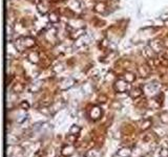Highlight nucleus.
Wrapping results in <instances>:
<instances>
[{
	"label": "nucleus",
	"mask_w": 168,
	"mask_h": 157,
	"mask_svg": "<svg viewBox=\"0 0 168 157\" xmlns=\"http://www.w3.org/2000/svg\"><path fill=\"white\" fill-rule=\"evenodd\" d=\"M18 43H16V48L19 51L24 50L25 48H32L35 45V39L32 37H24L18 39Z\"/></svg>",
	"instance_id": "f257e3e1"
},
{
	"label": "nucleus",
	"mask_w": 168,
	"mask_h": 157,
	"mask_svg": "<svg viewBox=\"0 0 168 157\" xmlns=\"http://www.w3.org/2000/svg\"><path fill=\"white\" fill-rule=\"evenodd\" d=\"M128 86H129L128 82H126V81L123 80V78H119V80L116 81V83H115V89L119 93L125 92V91L128 89Z\"/></svg>",
	"instance_id": "f03ea898"
},
{
	"label": "nucleus",
	"mask_w": 168,
	"mask_h": 157,
	"mask_svg": "<svg viewBox=\"0 0 168 157\" xmlns=\"http://www.w3.org/2000/svg\"><path fill=\"white\" fill-rule=\"evenodd\" d=\"M74 84H75V80L73 78H66L61 81V83L59 85V88L60 90H67V89L71 88L74 86Z\"/></svg>",
	"instance_id": "7ed1b4c3"
},
{
	"label": "nucleus",
	"mask_w": 168,
	"mask_h": 157,
	"mask_svg": "<svg viewBox=\"0 0 168 157\" xmlns=\"http://www.w3.org/2000/svg\"><path fill=\"white\" fill-rule=\"evenodd\" d=\"M101 115H102V110L99 107H94V108H91V113H89V116H91V120H98V118L101 117Z\"/></svg>",
	"instance_id": "20e7f679"
},
{
	"label": "nucleus",
	"mask_w": 168,
	"mask_h": 157,
	"mask_svg": "<svg viewBox=\"0 0 168 157\" xmlns=\"http://www.w3.org/2000/svg\"><path fill=\"white\" fill-rule=\"evenodd\" d=\"M95 11L97 13H100V14H104L105 12H106V10H107V5H106V3L105 2H103V1H100V2H98L97 4L95 5Z\"/></svg>",
	"instance_id": "39448f33"
},
{
	"label": "nucleus",
	"mask_w": 168,
	"mask_h": 157,
	"mask_svg": "<svg viewBox=\"0 0 168 157\" xmlns=\"http://www.w3.org/2000/svg\"><path fill=\"white\" fill-rule=\"evenodd\" d=\"M159 86L156 84H148L146 85V86H144V90L146 93H149V94H152L154 93L156 90H158Z\"/></svg>",
	"instance_id": "423d86ee"
},
{
	"label": "nucleus",
	"mask_w": 168,
	"mask_h": 157,
	"mask_svg": "<svg viewBox=\"0 0 168 157\" xmlns=\"http://www.w3.org/2000/svg\"><path fill=\"white\" fill-rule=\"evenodd\" d=\"M118 155L120 157H129L131 155V150L128 148H122L121 150H119Z\"/></svg>",
	"instance_id": "0eeeda50"
},
{
	"label": "nucleus",
	"mask_w": 168,
	"mask_h": 157,
	"mask_svg": "<svg viewBox=\"0 0 168 157\" xmlns=\"http://www.w3.org/2000/svg\"><path fill=\"white\" fill-rule=\"evenodd\" d=\"M142 92H143V90L141 88H134L131 90V92L129 93V95H130L133 98H138L142 95Z\"/></svg>",
	"instance_id": "6e6552de"
},
{
	"label": "nucleus",
	"mask_w": 168,
	"mask_h": 157,
	"mask_svg": "<svg viewBox=\"0 0 168 157\" xmlns=\"http://www.w3.org/2000/svg\"><path fill=\"white\" fill-rule=\"evenodd\" d=\"M74 153V147L73 146H66L62 149V154L65 156H71Z\"/></svg>",
	"instance_id": "1a4fd4ad"
},
{
	"label": "nucleus",
	"mask_w": 168,
	"mask_h": 157,
	"mask_svg": "<svg viewBox=\"0 0 168 157\" xmlns=\"http://www.w3.org/2000/svg\"><path fill=\"white\" fill-rule=\"evenodd\" d=\"M139 73L141 75V77H147L149 75V68L147 66L139 67Z\"/></svg>",
	"instance_id": "9d476101"
},
{
	"label": "nucleus",
	"mask_w": 168,
	"mask_h": 157,
	"mask_svg": "<svg viewBox=\"0 0 168 157\" xmlns=\"http://www.w3.org/2000/svg\"><path fill=\"white\" fill-rule=\"evenodd\" d=\"M151 126V120H148V118H146V120H143L142 122H141V129H143V130H146V129H148L149 127Z\"/></svg>",
	"instance_id": "9b49d317"
},
{
	"label": "nucleus",
	"mask_w": 168,
	"mask_h": 157,
	"mask_svg": "<svg viewBox=\"0 0 168 157\" xmlns=\"http://www.w3.org/2000/svg\"><path fill=\"white\" fill-rule=\"evenodd\" d=\"M124 80L126 81V82H128V83H133V81L136 80V75H134L133 73H131V72H126L125 73Z\"/></svg>",
	"instance_id": "f8f14e48"
},
{
	"label": "nucleus",
	"mask_w": 168,
	"mask_h": 157,
	"mask_svg": "<svg viewBox=\"0 0 168 157\" xmlns=\"http://www.w3.org/2000/svg\"><path fill=\"white\" fill-rule=\"evenodd\" d=\"M80 130H81V128H80L78 125H73L71 127V129H69V133H71V135H76V134L79 133Z\"/></svg>",
	"instance_id": "ddd939ff"
},
{
	"label": "nucleus",
	"mask_w": 168,
	"mask_h": 157,
	"mask_svg": "<svg viewBox=\"0 0 168 157\" xmlns=\"http://www.w3.org/2000/svg\"><path fill=\"white\" fill-rule=\"evenodd\" d=\"M28 59L33 63H38L39 62V56H38L37 53H31L30 56H28Z\"/></svg>",
	"instance_id": "4468645a"
},
{
	"label": "nucleus",
	"mask_w": 168,
	"mask_h": 157,
	"mask_svg": "<svg viewBox=\"0 0 168 157\" xmlns=\"http://www.w3.org/2000/svg\"><path fill=\"white\" fill-rule=\"evenodd\" d=\"M48 19H50V21L51 23H57V22L59 21V15H58L57 13H51Z\"/></svg>",
	"instance_id": "2eb2a0df"
},
{
	"label": "nucleus",
	"mask_w": 168,
	"mask_h": 157,
	"mask_svg": "<svg viewBox=\"0 0 168 157\" xmlns=\"http://www.w3.org/2000/svg\"><path fill=\"white\" fill-rule=\"evenodd\" d=\"M37 8H38V11H39V13H40V14H42V15L46 14V12H48V6L43 5V4H41V3L38 4Z\"/></svg>",
	"instance_id": "dca6fc26"
},
{
	"label": "nucleus",
	"mask_w": 168,
	"mask_h": 157,
	"mask_svg": "<svg viewBox=\"0 0 168 157\" xmlns=\"http://www.w3.org/2000/svg\"><path fill=\"white\" fill-rule=\"evenodd\" d=\"M160 120H161V122H162V123H164V124L168 125V112H164V113L161 114Z\"/></svg>",
	"instance_id": "f3484780"
},
{
	"label": "nucleus",
	"mask_w": 168,
	"mask_h": 157,
	"mask_svg": "<svg viewBox=\"0 0 168 157\" xmlns=\"http://www.w3.org/2000/svg\"><path fill=\"white\" fill-rule=\"evenodd\" d=\"M159 156L160 157H168V149L166 148H162L159 152Z\"/></svg>",
	"instance_id": "a211bd4d"
},
{
	"label": "nucleus",
	"mask_w": 168,
	"mask_h": 157,
	"mask_svg": "<svg viewBox=\"0 0 168 157\" xmlns=\"http://www.w3.org/2000/svg\"><path fill=\"white\" fill-rule=\"evenodd\" d=\"M62 70H64V67L61 63H60V64H57L54 67V71H55V72H61Z\"/></svg>",
	"instance_id": "6ab92c4d"
},
{
	"label": "nucleus",
	"mask_w": 168,
	"mask_h": 157,
	"mask_svg": "<svg viewBox=\"0 0 168 157\" xmlns=\"http://www.w3.org/2000/svg\"><path fill=\"white\" fill-rule=\"evenodd\" d=\"M17 141H18V139L15 137V136L8 135V143H11V145H15V143H17Z\"/></svg>",
	"instance_id": "aec40b11"
},
{
	"label": "nucleus",
	"mask_w": 168,
	"mask_h": 157,
	"mask_svg": "<svg viewBox=\"0 0 168 157\" xmlns=\"http://www.w3.org/2000/svg\"><path fill=\"white\" fill-rule=\"evenodd\" d=\"M21 107H22V109H25V110H28V108H30V104H28L26 101H23V102L21 103Z\"/></svg>",
	"instance_id": "412c9836"
},
{
	"label": "nucleus",
	"mask_w": 168,
	"mask_h": 157,
	"mask_svg": "<svg viewBox=\"0 0 168 157\" xmlns=\"http://www.w3.org/2000/svg\"><path fill=\"white\" fill-rule=\"evenodd\" d=\"M57 1H63V0H57Z\"/></svg>",
	"instance_id": "4be33fe9"
},
{
	"label": "nucleus",
	"mask_w": 168,
	"mask_h": 157,
	"mask_svg": "<svg viewBox=\"0 0 168 157\" xmlns=\"http://www.w3.org/2000/svg\"><path fill=\"white\" fill-rule=\"evenodd\" d=\"M74 157H78V156H74Z\"/></svg>",
	"instance_id": "5701e85b"
}]
</instances>
